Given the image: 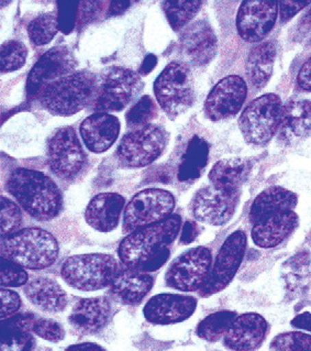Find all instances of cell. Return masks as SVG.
<instances>
[{"label":"cell","mask_w":311,"mask_h":351,"mask_svg":"<svg viewBox=\"0 0 311 351\" xmlns=\"http://www.w3.org/2000/svg\"><path fill=\"white\" fill-rule=\"evenodd\" d=\"M8 191L20 206L38 221H50L62 208L61 192L49 176L39 171L17 169L7 180Z\"/></svg>","instance_id":"obj_1"},{"label":"cell","mask_w":311,"mask_h":351,"mask_svg":"<svg viewBox=\"0 0 311 351\" xmlns=\"http://www.w3.org/2000/svg\"><path fill=\"white\" fill-rule=\"evenodd\" d=\"M98 85L97 77L92 73H73L45 87L40 94L39 101L51 114L69 117L95 101Z\"/></svg>","instance_id":"obj_2"},{"label":"cell","mask_w":311,"mask_h":351,"mask_svg":"<svg viewBox=\"0 0 311 351\" xmlns=\"http://www.w3.org/2000/svg\"><path fill=\"white\" fill-rule=\"evenodd\" d=\"M3 258L23 268L43 270L53 265L59 256V243L45 229L25 228L1 239Z\"/></svg>","instance_id":"obj_3"},{"label":"cell","mask_w":311,"mask_h":351,"mask_svg":"<svg viewBox=\"0 0 311 351\" xmlns=\"http://www.w3.org/2000/svg\"><path fill=\"white\" fill-rule=\"evenodd\" d=\"M182 219L172 215L165 221L129 234L118 249L120 260L128 269L139 270L147 260L167 248L181 230Z\"/></svg>","instance_id":"obj_4"},{"label":"cell","mask_w":311,"mask_h":351,"mask_svg":"<svg viewBox=\"0 0 311 351\" xmlns=\"http://www.w3.org/2000/svg\"><path fill=\"white\" fill-rule=\"evenodd\" d=\"M119 274L117 260L106 254L70 256L62 265V278L76 290L92 292L112 285Z\"/></svg>","instance_id":"obj_5"},{"label":"cell","mask_w":311,"mask_h":351,"mask_svg":"<svg viewBox=\"0 0 311 351\" xmlns=\"http://www.w3.org/2000/svg\"><path fill=\"white\" fill-rule=\"evenodd\" d=\"M154 94L165 114L175 119L194 103L192 72L183 63L172 62L154 82Z\"/></svg>","instance_id":"obj_6"},{"label":"cell","mask_w":311,"mask_h":351,"mask_svg":"<svg viewBox=\"0 0 311 351\" xmlns=\"http://www.w3.org/2000/svg\"><path fill=\"white\" fill-rule=\"evenodd\" d=\"M284 105L275 94H265L247 105L239 119L242 136L247 143L265 145L281 125Z\"/></svg>","instance_id":"obj_7"},{"label":"cell","mask_w":311,"mask_h":351,"mask_svg":"<svg viewBox=\"0 0 311 351\" xmlns=\"http://www.w3.org/2000/svg\"><path fill=\"white\" fill-rule=\"evenodd\" d=\"M175 198L167 191L147 189L141 191L127 205L123 215V232L132 234L172 216Z\"/></svg>","instance_id":"obj_8"},{"label":"cell","mask_w":311,"mask_h":351,"mask_svg":"<svg viewBox=\"0 0 311 351\" xmlns=\"http://www.w3.org/2000/svg\"><path fill=\"white\" fill-rule=\"evenodd\" d=\"M167 134L156 125H147L127 134L120 141L117 150L120 165L130 169L145 167L156 161L164 151Z\"/></svg>","instance_id":"obj_9"},{"label":"cell","mask_w":311,"mask_h":351,"mask_svg":"<svg viewBox=\"0 0 311 351\" xmlns=\"http://www.w3.org/2000/svg\"><path fill=\"white\" fill-rule=\"evenodd\" d=\"M142 87L143 83L138 73L123 67H114L105 74L98 85L95 110L120 112L128 106Z\"/></svg>","instance_id":"obj_10"},{"label":"cell","mask_w":311,"mask_h":351,"mask_svg":"<svg viewBox=\"0 0 311 351\" xmlns=\"http://www.w3.org/2000/svg\"><path fill=\"white\" fill-rule=\"evenodd\" d=\"M212 263V251L208 248L190 249L171 265L165 274L166 285L182 292L200 290L210 274Z\"/></svg>","instance_id":"obj_11"},{"label":"cell","mask_w":311,"mask_h":351,"mask_svg":"<svg viewBox=\"0 0 311 351\" xmlns=\"http://www.w3.org/2000/svg\"><path fill=\"white\" fill-rule=\"evenodd\" d=\"M245 248L247 236L242 230H236L225 239L205 285L200 289L201 295H212L230 285L243 261Z\"/></svg>","instance_id":"obj_12"},{"label":"cell","mask_w":311,"mask_h":351,"mask_svg":"<svg viewBox=\"0 0 311 351\" xmlns=\"http://www.w3.org/2000/svg\"><path fill=\"white\" fill-rule=\"evenodd\" d=\"M86 162L77 134L72 127H64L49 141V165L61 179L71 180L81 172Z\"/></svg>","instance_id":"obj_13"},{"label":"cell","mask_w":311,"mask_h":351,"mask_svg":"<svg viewBox=\"0 0 311 351\" xmlns=\"http://www.w3.org/2000/svg\"><path fill=\"white\" fill-rule=\"evenodd\" d=\"M76 65L74 54L66 47H55L45 52L29 74L27 81L29 97H39L45 87L71 75Z\"/></svg>","instance_id":"obj_14"},{"label":"cell","mask_w":311,"mask_h":351,"mask_svg":"<svg viewBox=\"0 0 311 351\" xmlns=\"http://www.w3.org/2000/svg\"><path fill=\"white\" fill-rule=\"evenodd\" d=\"M239 197V192H228L209 185L198 191L195 195L192 214L201 223L223 226L236 213Z\"/></svg>","instance_id":"obj_15"},{"label":"cell","mask_w":311,"mask_h":351,"mask_svg":"<svg viewBox=\"0 0 311 351\" xmlns=\"http://www.w3.org/2000/svg\"><path fill=\"white\" fill-rule=\"evenodd\" d=\"M247 94V83L243 78L236 75L223 78L206 99V116L212 121L234 117L243 106Z\"/></svg>","instance_id":"obj_16"},{"label":"cell","mask_w":311,"mask_h":351,"mask_svg":"<svg viewBox=\"0 0 311 351\" xmlns=\"http://www.w3.org/2000/svg\"><path fill=\"white\" fill-rule=\"evenodd\" d=\"M277 1H243L236 16V29L247 42H260L270 34L277 20Z\"/></svg>","instance_id":"obj_17"},{"label":"cell","mask_w":311,"mask_h":351,"mask_svg":"<svg viewBox=\"0 0 311 351\" xmlns=\"http://www.w3.org/2000/svg\"><path fill=\"white\" fill-rule=\"evenodd\" d=\"M196 307L197 300L192 296L164 293L149 300L143 308V315L150 323L171 325L188 319Z\"/></svg>","instance_id":"obj_18"},{"label":"cell","mask_w":311,"mask_h":351,"mask_svg":"<svg viewBox=\"0 0 311 351\" xmlns=\"http://www.w3.org/2000/svg\"><path fill=\"white\" fill-rule=\"evenodd\" d=\"M267 329V322L260 314L247 313L236 316L225 335V345L234 351L256 350L264 341Z\"/></svg>","instance_id":"obj_19"},{"label":"cell","mask_w":311,"mask_h":351,"mask_svg":"<svg viewBox=\"0 0 311 351\" xmlns=\"http://www.w3.org/2000/svg\"><path fill=\"white\" fill-rule=\"evenodd\" d=\"M182 52L192 64H208L217 53V38L209 23L197 21L189 25L181 39Z\"/></svg>","instance_id":"obj_20"},{"label":"cell","mask_w":311,"mask_h":351,"mask_svg":"<svg viewBox=\"0 0 311 351\" xmlns=\"http://www.w3.org/2000/svg\"><path fill=\"white\" fill-rule=\"evenodd\" d=\"M79 130L87 149L94 154H103L112 148L119 136V119L107 112H96L84 120Z\"/></svg>","instance_id":"obj_21"},{"label":"cell","mask_w":311,"mask_h":351,"mask_svg":"<svg viewBox=\"0 0 311 351\" xmlns=\"http://www.w3.org/2000/svg\"><path fill=\"white\" fill-rule=\"evenodd\" d=\"M125 202V198L116 193L98 194L87 206L85 212L86 223L97 232H112L119 223Z\"/></svg>","instance_id":"obj_22"},{"label":"cell","mask_w":311,"mask_h":351,"mask_svg":"<svg viewBox=\"0 0 311 351\" xmlns=\"http://www.w3.org/2000/svg\"><path fill=\"white\" fill-rule=\"evenodd\" d=\"M112 315V305L105 298H84L71 313L70 323L81 332H95L103 328Z\"/></svg>","instance_id":"obj_23"},{"label":"cell","mask_w":311,"mask_h":351,"mask_svg":"<svg viewBox=\"0 0 311 351\" xmlns=\"http://www.w3.org/2000/svg\"><path fill=\"white\" fill-rule=\"evenodd\" d=\"M298 225V216L294 210L282 213L256 223L252 239L260 248H274L292 234Z\"/></svg>","instance_id":"obj_24"},{"label":"cell","mask_w":311,"mask_h":351,"mask_svg":"<svg viewBox=\"0 0 311 351\" xmlns=\"http://www.w3.org/2000/svg\"><path fill=\"white\" fill-rule=\"evenodd\" d=\"M311 130V103L293 99L284 105L278 136L284 143H296Z\"/></svg>","instance_id":"obj_25"},{"label":"cell","mask_w":311,"mask_h":351,"mask_svg":"<svg viewBox=\"0 0 311 351\" xmlns=\"http://www.w3.org/2000/svg\"><path fill=\"white\" fill-rule=\"evenodd\" d=\"M298 198L295 193L283 187H270L253 202L250 210V221L254 225L267 218L290 212L297 205Z\"/></svg>","instance_id":"obj_26"},{"label":"cell","mask_w":311,"mask_h":351,"mask_svg":"<svg viewBox=\"0 0 311 351\" xmlns=\"http://www.w3.org/2000/svg\"><path fill=\"white\" fill-rule=\"evenodd\" d=\"M25 293L31 303L45 312L59 313L67 305L66 293L50 278H36L25 285Z\"/></svg>","instance_id":"obj_27"},{"label":"cell","mask_w":311,"mask_h":351,"mask_svg":"<svg viewBox=\"0 0 311 351\" xmlns=\"http://www.w3.org/2000/svg\"><path fill=\"white\" fill-rule=\"evenodd\" d=\"M36 319L31 314H19L3 319L1 351H31L34 346L31 332Z\"/></svg>","instance_id":"obj_28"},{"label":"cell","mask_w":311,"mask_h":351,"mask_svg":"<svg viewBox=\"0 0 311 351\" xmlns=\"http://www.w3.org/2000/svg\"><path fill=\"white\" fill-rule=\"evenodd\" d=\"M250 162L239 158L217 162L209 173L212 186L228 192H239L250 173Z\"/></svg>","instance_id":"obj_29"},{"label":"cell","mask_w":311,"mask_h":351,"mask_svg":"<svg viewBox=\"0 0 311 351\" xmlns=\"http://www.w3.org/2000/svg\"><path fill=\"white\" fill-rule=\"evenodd\" d=\"M110 287L114 294L121 301L127 304H136L150 292L153 287V278L150 274L127 269L119 271Z\"/></svg>","instance_id":"obj_30"},{"label":"cell","mask_w":311,"mask_h":351,"mask_svg":"<svg viewBox=\"0 0 311 351\" xmlns=\"http://www.w3.org/2000/svg\"><path fill=\"white\" fill-rule=\"evenodd\" d=\"M275 56V45L270 41L262 42L251 51L247 62V76L253 86L262 88L270 81Z\"/></svg>","instance_id":"obj_31"},{"label":"cell","mask_w":311,"mask_h":351,"mask_svg":"<svg viewBox=\"0 0 311 351\" xmlns=\"http://www.w3.org/2000/svg\"><path fill=\"white\" fill-rule=\"evenodd\" d=\"M208 156L209 147L205 140L199 137L192 138L178 169V180L188 182L198 179L208 163Z\"/></svg>","instance_id":"obj_32"},{"label":"cell","mask_w":311,"mask_h":351,"mask_svg":"<svg viewBox=\"0 0 311 351\" xmlns=\"http://www.w3.org/2000/svg\"><path fill=\"white\" fill-rule=\"evenodd\" d=\"M236 314L230 311L214 313L200 322L197 327V335L207 341H218L230 328L236 319Z\"/></svg>","instance_id":"obj_33"},{"label":"cell","mask_w":311,"mask_h":351,"mask_svg":"<svg viewBox=\"0 0 311 351\" xmlns=\"http://www.w3.org/2000/svg\"><path fill=\"white\" fill-rule=\"evenodd\" d=\"M59 20L55 12H47L34 18L28 25V34L32 43L45 45L54 39L59 31Z\"/></svg>","instance_id":"obj_34"},{"label":"cell","mask_w":311,"mask_h":351,"mask_svg":"<svg viewBox=\"0 0 311 351\" xmlns=\"http://www.w3.org/2000/svg\"><path fill=\"white\" fill-rule=\"evenodd\" d=\"M201 1H164L163 10L173 30L179 31L197 14Z\"/></svg>","instance_id":"obj_35"},{"label":"cell","mask_w":311,"mask_h":351,"mask_svg":"<svg viewBox=\"0 0 311 351\" xmlns=\"http://www.w3.org/2000/svg\"><path fill=\"white\" fill-rule=\"evenodd\" d=\"M28 56L25 45L19 41H8L1 45L0 61L1 72L9 73L19 70L25 65Z\"/></svg>","instance_id":"obj_36"},{"label":"cell","mask_w":311,"mask_h":351,"mask_svg":"<svg viewBox=\"0 0 311 351\" xmlns=\"http://www.w3.org/2000/svg\"><path fill=\"white\" fill-rule=\"evenodd\" d=\"M156 105L150 96H143L131 107L125 119L129 127H145L156 116Z\"/></svg>","instance_id":"obj_37"},{"label":"cell","mask_w":311,"mask_h":351,"mask_svg":"<svg viewBox=\"0 0 311 351\" xmlns=\"http://www.w3.org/2000/svg\"><path fill=\"white\" fill-rule=\"evenodd\" d=\"M273 351H311V335L300 332L278 335L271 343Z\"/></svg>","instance_id":"obj_38"},{"label":"cell","mask_w":311,"mask_h":351,"mask_svg":"<svg viewBox=\"0 0 311 351\" xmlns=\"http://www.w3.org/2000/svg\"><path fill=\"white\" fill-rule=\"evenodd\" d=\"M23 215L19 207L9 198L1 197V237L19 232Z\"/></svg>","instance_id":"obj_39"},{"label":"cell","mask_w":311,"mask_h":351,"mask_svg":"<svg viewBox=\"0 0 311 351\" xmlns=\"http://www.w3.org/2000/svg\"><path fill=\"white\" fill-rule=\"evenodd\" d=\"M28 274L23 267L12 260L1 258V285L3 287H23L28 282Z\"/></svg>","instance_id":"obj_40"},{"label":"cell","mask_w":311,"mask_h":351,"mask_svg":"<svg viewBox=\"0 0 311 351\" xmlns=\"http://www.w3.org/2000/svg\"><path fill=\"white\" fill-rule=\"evenodd\" d=\"M32 332L38 335L39 337L52 341V343L61 341L65 336L64 329L58 322L52 321V319H43V318L34 321Z\"/></svg>","instance_id":"obj_41"},{"label":"cell","mask_w":311,"mask_h":351,"mask_svg":"<svg viewBox=\"0 0 311 351\" xmlns=\"http://www.w3.org/2000/svg\"><path fill=\"white\" fill-rule=\"evenodd\" d=\"M59 12H58V20H59V28L65 34H70L75 25L76 19L78 17L79 10V3L78 1H59Z\"/></svg>","instance_id":"obj_42"},{"label":"cell","mask_w":311,"mask_h":351,"mask_svg":"<svg viewBox=\"0 0 311 351\" xmlns=\"http://www.w3.org/2000/svg\"><path fill=\"white\" fill-rule=\"evenodd\" d=\"M21 306V300L17 293L10 290H1V318L12 317Z\"/></svg>","instance_id":"obj_43"},{"label":"cell","mask_w":311,"mask_h":351,"mask_svg":"<svg viewBox=\"0 0 311 351\" xmlns=\"http://www.w3.org/2000/svg\"><path fill=\"white\" fill-rule=\"evenodd\" d=\"M310 1L306 3H298V1H279L278 7H279V18L282 23H287L289 20L294 17L295 14H297L300 10H303L306 7L310 5Z\"/></svg>","instance_id":"obj_44"},{"label":"cell","mask_w":311,"mask_h":351,"mask_svg":"<svg viewBox=\"0 0 311 351\" xmlns=\"http://www.w3.org/2000/svg\"><path fill=\"white\" fill-rule=\"evenodd\" d=\"M169 258H170V249H163V250L160 251L159 254H156L150 260H147L145 265H142L141 268L138 271L143 272V274L154 272V271L161 268L162 265H164Z\"/></svg>","instance_id":"obj_45"},{"label":"cell","mask_w":311,"mask_h":351,"mask_svg":"<svg viewBox=\"0 0 311 351\" xmlns=\"http://www.w3.org/2000/svg\"><path fill=\"white\" fill-rule=\"evenodd\" d=\"M103 3L98 1H83L79 3V23H88L97 14L98 8Z\"/></svg>","instance_id":"obj_46"},{"label":"cell","mask_w":311,"mask_h":351,"mask_svg":"<svg viewBox=\"0 0 311 351\" xmlns=\"http://www.w3.org/2000/svg\"><path fill=\"white\" fill-rule=\"evenodd\" d=\"M297 83L300 88L311 92V56L300 67L297 76Z\"/></svg>","instance_id":"obj_47"},{"label":"cell","mask_w":311,"mask_h":351,"mask_svg":"<svg viewBox=\"0 0 311 351\" xmlns=\"http://www.w3.org/2000/svg\"><path fill=\"white\" fill-rule=\"evenodd\" d=\"M198 228L196 223L192 221H187L184 225L182 230L181 241L183 243H190L194 241L195 238L197 237Z\"/></svg>","instance_id":"obj_48"},{"label":"cell","mask_w":311,"mask_h":351,"mask_svg":"<svg viewBox=\"0 0 311 351\" xmlns=\"http://www.w3.org/2000/svg\"><path fill=\"white\" fill-rule=\"evenodd\" d=\"M292 325L296 328L311 332V313L306 312L296 316L292 321Z\"/></svg>","instance_id":"obj_49"},{"label":"cell","mask_w":311,"mask_h":351,"mask_svg":"<svg viewBox=\"0 0 311 351\" xmlns=\"http://www.w3.org/2000/svg\"><path fill=\"white\" fill-rule=\"evenodd\" d=\"M66 351H106L103 347L92 343H78V345L71 346Z\"/></svg>","instance_id":"obj_50"},{"label":"cell","mask_w":311,"mask_h":351,"mask_svg":"<svg viewBox=\"0 0 311 351\" xmlns=\"http://www.w3.org/2000/svg\"><path fill=\"white\" fill-rule=\"evenodd\" d=\"M130 5V1H112L110 3V8H109V16H117V14H123Z\"/></svg>","instance_id":"obj_51"},{"label":"cell","mask_w":311,"mask_h":351,"mask_svg":"<svg viewBox=\"0 0 311 351\" xmlns=\"http://www.w3.org/2000/svg\"><path fill=\"white\" fill-rule=\"evenodd\" d=\"M156 65V56H153V54H149V56L145 58V61H143V64H142L141 71H140V72H141L143 75H147V73H150Z\"/></svg>","instance_id":"obj_52"}]
</instances>
